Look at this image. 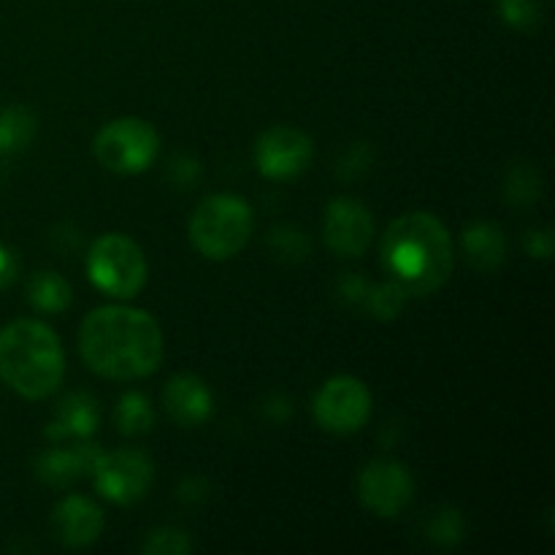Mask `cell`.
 I'll use <instances>...</instances> for the list:
<instances>
[{
  "mask_svg": "<svg viewBox=\"0 0 555 555\" xmlns=\"http://www.w3.org/2000/svg\"><path fill=\"white\" fill-rule=\"evenodd\" d=\"M404 301H406V293L401 291L399 285H393V282H385V285L369 287L366 298H363L366 309L377 320H396V318H399L401 309H404Z\"/></svg>",
  "mask_w": 555,
  "mask_h": 555,
  "instance_id": "cell-22",
  "label": "cell"
},
{
  "mask_svg": "<svg viewBox=\"0 0 555 555\" xmlns=\"http://www.w3.org/2000/svg\"><path fill=\"white\" fill-rule=\"evenodd\" d=\"M269 247L271 255H274L276 260H282V263H301L309 255V238L304 236L298 228L282 225L271 231Z\"/></svg>",
  "mask_w": 555,
  "mask_h": 555,
  "instance_id": "cell-21",
  "label": "cell"
},
{
  "mask_svg": "<svg viewBox=\"0 0 555 555\" xmlns=\"http://www.w3.org/2000/svg\"><path fill=\"white\" fill-rule=\"evenodd\" d=\"M325 244L339 258H358L366 253L374 236V217L361 201L334 198L325 211Z\"/></svg>",
  "mask_w": 555,
  "mask_h": 555,
  "instance_id": "cell-11",
  "label": "cell"
},
{
  "mask_svg": "<svg viewBox=\"0 0 555 555\" xmlns=\"http://www.w3.org/2000/svg\"><path fill=\"white\" fill-rule=\"evenodd\" d=\"M504 193H507V201L518 209H526V206L537 204L542 195V179L540 171L534 166H513L507 173V184H504Z\"/></svg>",
  "mask_w": 555,
  "mask_h": 555,
  "instance_id": "cell-20",
  "label": "cell"
},
{
  "mask_svg": "<svg viewBox=\"0 0 555 555\" xmlns=\"http://www.w3.org/2000/svg\"><path fill=\"white\" fill-rule=\"evenodd\" d=\"M379 263L406 296H431L453 274V238L434 215L410 211L385 231Z\"/></svg>",
  "mask_w": 555,
  "mask_h": 555,
  "instance_id": "cell-2",
  "label": "cell"
},
{
  "mask_svg": "<svg viewBox=\"0 0 555 555\" xmlns=\"http://www.w3.org/2000/svg\"><path fill=\"white\" fill-rule=\"evenodd\" d=\"M98 493L114 504H133L152 488L155 469H152L150 455L139 450H114L103 453L92 472Z\"/></svg>",
  "mask_w": 555,
  "mask_h": 555,
  "instance_id": "cell-8",
  "label": "cell"
},
{
  "mask_svg": "<svg viewBox=\"0 0 555 555\" xmlns=\"http://www.w3.org/2000/svg\"><path fill=\"white\" fill-rule=\"evenodd\" d=\"M553 231L551 228H531L529 233H526L524 236V247H526V253L531 255V258H542V260H547L553 255Z\"/></svg>",
  "mask_w": 555,
  "mask_h": 555,
  "instance_id": "cell-27",
  "label": "cell"
},
{
  "mask_svg": "<svg viewBox=\"0 0 555 555\" xmlns=\"http://www.w3.org/2000/svg\"><path fill=\"white\" fill-rule=\"evenodd\" d=\"M369 166H372V150H369V144H356L341 160L339 173L345 179H358L369 171Z\"/></svg>",
  "mask_w": 555,
  "mask_h": 555,
  "instance_id": "cell-26",
  "label": "cell"
},
{
  "mask_svg": "<svg viewBox=\"0 0 555 555\" xmlns=\"http://www.w3.org/2000/svg\"><path fill=\"white\" fill-rule=\"evenodd\" d=\"M65 358L60 339L38 320H16L0 331V379L25 399H47L60 388Z\"/></svg>",
  "mask_w": 555,
  "mask_h": 555,
  "instance_id": "cell-3",
  "label": "cell"
},
{
  "mask_svg": "<svg viewBox=\"0 0 555 555\" xmlns=\"http://www.w3.org/2000/svg\"><path fill=\"white\" fill-rule=\"evenodd\" d=\"M163 401H166L168 415L184 428L201 426L211 415V406H215L211 390L195 374H177V377H171V383L163 390Z\"/></svg>",
  "mask_w": 555,
  "mask_h": 555,
  "instance_id": "cell-14",
  "label": "cell"
},
{
  "mask_svg": "<svg viewBox=\"0 0 555 555\" xmlns=\"http://www.w3.org/2000/svg\"><path fill=\"white\" fill-rule=\"evenodd\" d=\"M461 537H464V518H461L459 509L444 507L428 524V540L437 542L439 547H453L459 545Z\"/></svg>",
  "mask_w": 555,
  "mask_h": 555,
  "instance_id": "cell-23",
  "label": "cell"
},
{
  "mask_svg": "<svg viewBox=\"0 0 555 555\" xmlns=\"http://www.w3.org/2000/svg\"><path fill=\"white\" fill-rule=\"evenodd\" d=\"M372 415V396L369 388L356 377L328 379L314 396V417L331 434H356L366 426Z\"/></svg>",
  "mask_w": 555,
  "mask_h": 555,
  "instance_id": "cell-7",
  "label": "cell"
},
{
  "mask_svg": "<svg viewBox=\"0 0 555 555\" xmlns=\"http://www.w3.org/2000/svg\"><path fill=\"white\" fill-rule=\"evenodd\" d=\"M464 255L469 260V266L480 274H493L499 266L504 263V233L502 228L493 225V222H475L464 231Z\"/></svg>",
  "mask_w": 555,
  "mask_h": 555,
  "instance_id": "cell-16",
  "label": "cell"
},
{
  "mask_svg": "<svg viewBox=\"0 0 555 555\" xmlns=\"http://www.w3.org/2000/svg\"><path fill=\"white\" fill-rule=\"evenodd\" d=\"M95 157L103 168L114 173H141L155 163L160 139L155 128L139 117H122L108 122L101 133L95 135Z\"/></svg>",
  "mask_w": 555,
  "mask_h": 555,
  "instance_id": "cell-6",
  "label": "cell"
},
{
  "mask_svg": "<svg viewBox=\"0 0 555 555\" xmlns=\"http://www.w3.org/2000/svg\"><path fill=\"white\" fill-rule=\"evenodd\" d=\"M103 450L98 444L81 442L70 444V448H49L47 453L38 455L36 461V475L43 486L52 488H65L76 480H85L92 477L95 464L101 461Z\"/></svg>",
  "mask_w": 555,
  "mask_h": 555,
  "instance_id": "cell-12",
  "label": "cell"
},
{
  "mask_svg": "<svg viewBox=\"0 0 555 555\" xmlns=\"http://www.w3.org/2000/svg\"><path fill=\"white\" fill-rule=\"evenodd\" d=\"M114 421H117L119 434L125 437H139V434L152 431L155 426V410H152L150 399L144 393H125L117 401V410H114Z\"/></svg>",
  "mask_w": 555,
  "mask_h": 555,
  "instance_id": "cell-19",
  "label": "cell"
},
{
  "mask_svg": "<svg viewBox=\"0 0 555 555\" xmlns=\"http://www.w3.org/2000/svg\"><path fill=\"white\" fill-rule=\"evenodd\" d=\"M369 287H372V285H369L366 280H361V276L350 274V276H345V280H341L339 291H341V296L347 298V301H352V304H363V298H366Z\"/></svg>",
  "mask_w": 555,
  "mask_h": 555,
  "instance_id": "cell-30",
  "label": "cell"
},
{
  "mask_svg": "<svg viewBox=\"0 0 555 555\" xmlns=\"http://www.w3.org/2000/svg\"><path fill=\"white\" fill-rule=\"evenodd\" d=\"M36 114L27 112L22 106H11L0 112V152L11 155V152L25 150L36 135Z\"/></svg>",
  "mask_w": 555,
  "mask_h": 555,
  "instance_id": "cell-18",
  "label": "cell"
},
{
  "mask_svg": "<svg viewBox=\"0 0 555 555\" xmlns=\"http://www.w3.org/2000/svg\"><path fill=\"white\" fill-rule=\"evenodd\" d=\"M98 428V401L87 390L65 396L52 412V421L47 426L49 442H63V439H87Z\"/></svg>",
  "mask_w": 555,
  "mask_h": 555,
  "instance_id": "cell-15",
  "label": "cell"
},
{
  "mask_svg": "<svg viewBox=\"0 0 555 555\" xmlns=\"http://www.w3.org/2000/svg\"><path fill=\"white\" fill-rule=\"evenodd\" d=\"M168 177H171V182L177 184V188H193L195 182H198L201 177V168L195 160H188V157H177V160L171 163V168H168Z\"/></svg>",
  "mask_w": 555,
  "mask_h": 555,
  "instance_id": "cell-28",
  "label": "cell"
},
{
  "mask_svg": "<svg viewBox=\"0 0 555 555\" xmlns=\"http://www.w3.org/2000/svg\"><path fill=\"white\" fill-rule=\"evenodd\" d=\"M499 14L515 30H534L540 25V3L537 0H499Z\"/></svg>",
  "mask_w": 555,
  "mask_h": 555,
  "instance_id": "cell-24",
  "label": "cell"
},
{
  "mask_svg": "<svg viewBox=\"0 0 555 555\" xmlns=\"http://www.w3.org/2000/svg\"><path fill=\"white\" fill-rule=\"evenodd\" d=\"M87 274L108 298H133L146 285V260L133 238L106 233L87 253Z\"/></svg>",
  "mask_w": 555,
  "mask_h": 555,
  "instance_id": "cell-5",
  "label": "cell"
},
{
  "mask_svg": "<svg viewBox=\"0 0 555 555\" xmlns=\"http://www.w3.org/2000/svg\"><path fill=\"white\" fill-rule=\"evenodd\" d=\"M16 274H20V258H16L9 247L0 244V291L14 285Z\"/></svg>",
  "mask_w": 555,
  "mask_h": 555,
  "instance_id": "cell-29",
  "label": "cell"
},
{
  "mask_svg": "<svg viewBox=\"0 0 555 555\" xmlns=\"http://www.w3.org/2000/svg\"><path fill=\"white\" fill-rule=\"evenodd\" d=\"M54 537L65 547H87L101 537L103 515L90 499L65 496L52 515Z\"/></svg>",
  "mask_w": 555,
  "mask_h": 555,
  "instance_id": "cell-13",
  "label": "cell"
},
{
  "mask_svg": "<svg viewBox=\"0 0 555 555\" xmlns=\"http://www.w3.org/2000/svg\"><path fill=\"white\" fill-rule=\"evenodd\" d=\"M146 555H184L193 551V542L179 529H157L152 531L150 540L141 545Z\"/></svg>",
  "mask_w": 555,
  "mask_h": 555,
  "instance_id": "cell-25",
  "label": "cell"
},
{
  "mask_svg": "<svg viewBox=\"0 0 555 555\" xmlns=\"http://www.w3.org/2000/svg\"><path fill=\"white\" fill-rule=\"evenodd\" d=\"M358 496L363 507L379 518H393L415 496V482L406 466L396 461H372L358 477Z\"/></svg>",
  "mask_w": 555,
  "mask_h": 555,
  "instance_id": "cell-10",
  "label": "cell"
},
{
  "mask_svg": "<svg viewBox=\"0 0 555 555\" xmlns=\"http://www.w3.org/2000/svg\"><path fill=\"white\" fill-rule=\"evenodd\" d=\"M27 301H30V307H36L38 312L57 314L70 307L74 291H70L65 276L54 274V271H38V274H33L30 282H27Z\"/></svg>",
  "mask_w": 555,
  "mask_h": 555,
  "instance_id": "cell-17",
  "label": "cell"
},
{
  "mask_svg": "<svg viewBox=\"0 0 555 555\" xmlns=\"http://www.w3.org/2000/svg\"><path fill=\"white\" fill-rule=\"evenodd\" d=\"M253 236V211L236 195H211L201 201L190 220V238L209 260H228L242 253Z\"/></svg>",
  "mask_w": 555,
  "mask_h": 555,
  "instance_id": "cell-4",
  "label": "cell"
},
{
  "mask_svg": "<svg viewBox=\"0 0 555 555\" xmlns=\"http://www.w3.org/2000/svg\"><path fill=\"white\" fill-rule=\"evenodd\" d=\"M314 155L312 139L304 130L291 125H276L269 128L255 144V163L263 177L285 182V179L301 177L309 168Z\"/></svg>",
  "mask_w": 555,
  "mask_h": 555,
  "instance_id": "cell-9",
  "label": "cell"
},
{
  "mask_svg": "<svg viewBox=\"0 0 555 555\" xmlns=\"http://www.w3.org/2000/svg\"><path fill=\"white\" fill-rule=\"evenodd\" d=\"M79 352L106 379L150 377L163 361V331L144 309L101 307L81 323Z\"/></svg>",
  "mask_w": 555,
  "mask_h": 555,
  "instance_id": "cell-1",
  "label": "cell"
}]
</instances>
